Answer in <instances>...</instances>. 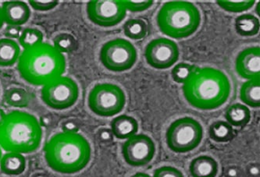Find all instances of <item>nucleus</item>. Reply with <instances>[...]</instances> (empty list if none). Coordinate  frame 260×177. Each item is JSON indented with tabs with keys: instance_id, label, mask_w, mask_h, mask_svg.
Instances as JSON below:
<instances>
[{
	"instance_id": "nucleus-39",
	"label": "nucleus",
	"mask_w": 260,
	"mask_h": 177,
	"mask_svg": "<svg viewBox=\"0 0 260 177\" xmlns=\"http://www.w3.org/2000/svg\"><path fill=\"white\" fill-rule=\"evenodd\" d=\"M4 24V17H3L2 9L0 7V30L3 28Z\"/></svg>"
},
{
	"instance_id": "nucleus-19",
	"label": "nucleus",
	"mask_w": 260,
	"mask_h": 177,
	"mask_svg": "<svg viewBox=\"0 0 260 177\" xmlns=\"http://www.w3.org/2000/svg\"><path fill=\"white\" fill-rule=\"evenodd\" d=\"M224 117L232 127H243L250 122L251 111L246 105L235 103L228 107Z\"/></svg>"
},
{
	"instance_id": "nucleus-36",
	"label": "nucleus",
	"mask_w": 260,
	"mask_h": 177,
	"mask_svg": "<svg viewBox=\"0 0 260 177\" xmlns=\"http://www.w3.org/2000/svg\"><path fill=\"white\" fill-rule=\"evenodd\" d=\"M246 172L248 177H258L259 176V166L256 163L249 164L247 166Z\"/></svg>"
},
{
	"instance_id": "nucleus-26",
	"label": "nucleus",
	"mask_w": 260,
	"mask_h": 177,
	"mask_svg": "<svg viewBox=\"0 0 260 177\" xmlns=\"http://www.w3.org/2000/svg\"><path fill=\"white\" fill-rule=\"evenodd\" d=\"M53 47L62 53H69L78 47V43L74 36L68 33H61L53 39Z\"/></svg>"
},
{
	"instance_id": "nucleus-5",
	"label": "nucleus",
	"mask_w": 260,
	"mask_h": 177,
	"mask_svg": "<svg viewBox=\"0 0 260 177\" xmlns=\"http://www.w3.org/2000/svg\"><path fill=\"white\" fill-rule=\"evenodd\" d=\"M162 34L174 39L192 36L201 23V14L194 4L186 1H171L161 7L156 17Z\"/></svg>"
},
{
	"instance_id": "nucleus-21",
	"label": "nucleus",
	"mask_w": 260,
	"mask_h": 177,
	"mask_svg": "<svg viewBox=\"0 0 260 177\" xmlns=\"http://www.w3.org/2000/svg\"><path fill=\"white\" fill-rule=\"evenodd\" d=\"M259 20L253 14H245L235 19V30L242 37H253L259 31Z\"/></svg>"
},
{
	"instance_id": "nucleus-9",
	"label": "nucleus",
	"mask_w": 260,
	"mask_h": 177,
	"mask_svg": "<svg viewBox=\"0 0 260 177\" xmlns=\"http://www.w3.org/2000/svg\"><path fill=\"white\" fill-rule=\"evenodd\" d=\"M79 88L78 84L69 77L61 76L44 85L41 98L49 108L64 110L71 108L78 101Z\"/></svg>"
},
{
	"instance_id": "nucleus-15",
	"label": "nucleus",
	"mask_w": 260,
	"mask_h": 177,
	"mask_svg": "<svg viewBox=\"0 0 260 177\" xmlns=\"http://www.w3.org/2000/svg\"><path fill=\"white\" fill-rule=\"evenodd\" d=\"M112 133L113 136L120 140H127L139 131V123L133 117L128 115H120L112 120Z\"/></svg>"
},
{
	"instance_id": "nucleus-7",
	"label": "nucleus",
	"mask_w": 260,
	"mask_h": 177,
	"mask_svg": "<svg viewBox=\"0 0 260 177\" xmlns=\"http://www.w3.org/2000/svg\"><path fill=\"white\" fill-rule=\"evenodd\" d=\"M125 104V93L112 83L98 84L88 94V108L99 117H114L123 110Z\"/></svg>"
},
{
	"instance_id": "nucleus-35",
	"label": "nucleus",
	"mask_w": 260,
	"mask_h": 177,
	"mask_svg": "<svg viewBox=\"0 0 260 177\" xmlns=\"http://www.w3.org/2000/svg\"><path fill=\"white\" fill-rule=\"evenodd\" d=\"M224 177H242V170L237 165H230L225 169Z\"/></svg>"
},
{
	"instance_id": "nucleus-30",
	"label": "nucleus",
	"mask_w": 260,
	"mask_h": 177,
	"mask_svg": "<svg viewBox=\"0 0 260 177\" xmlns=\"http://www.w3.org/2000/svg\"><path fill=\"white\" fill-rule=\"evenodd\" d=\"M28 4L33 10L41 12H46L57 7L59 1L56 0H29Z\"/></svg>"
},
{
	"instance_id": "nucleus-10",
	"label": "nucleus",
	"mask_w": 260,
	"mask_h": 177,
	"mask_svg": "<svg viewBox=\"0 0 260 177\" xmlns=\"http://www.w3.org/2000/svg\"><path fill=\"white\" fill-rule=\"evenodd\" d=\"M86 12L93 24L103 27L117 25L127 15L121 0H91L87 4Z\"/></svg>"
},
{
	"instance_id": "nucleus-8",
	"label": "nucleus",
	"mask_w": 260,
	"mask_h": 177,
	"mask_svg": "<svg viewBox=\"0 0 260 177\" xmlns=\"http://www.w3.org/2000/svg\"><path fill=\"white\" fill-rule=\"evenodd\" d=\"M100 59L108 70L124 72L132 69L137 62V49L126 39H112L102 46Z\"/></svg>"
},
{
	"instance_id": "nucleus-40",
	"label": "nucleus",
	"mask_w": 260,
	"mask_h": 177,
	"mask_svg": "<svg viewBox=\"0 0 260 177\" xmlns=\"http://www.w3.org/2000/svg\"><path fill=\"white\" fill-rule=\"evenodd\" d=\"M6 115H7V114H6L5 112H4L2 109H0V124H1L3 120L5 118Z\"/></svg>"
},
{
	"instance_id": "nucleus-29",
	"label": "nucleus",
	"mask_w": 260,
	"mask_h": 177,
	"mask_svg": "<svg viewBox=\"0 0 260 177\" xmlns=\"http://www.w3.org/2000/svg\"><path fill=\"white\" fill-rule=\"evenodd\" d=\"M121 3L127 11L136 13L149 10L154 2L151 0H121Z\"/></svg>"
},
{
	"instance_id": "nucleus-24",
	"label": "nucleus",
	"mask_w": 260,
	"mask_h": 177,
	"mask_svg": "<svg viewBox=\"0 0 260 177\" xmlns=\"http://www.w3.org/2000/svg\"><path fill=\"white\" fill-rule=\"evenodd\" d=\"M123 34L132 40H142L147 36V24L141 19H130L123 26Z\"/></svg>"
},
{
	"instance_id": "nucleus-14",
	"label": "nucleus",
	"mask_w": 260,
	"mask_h": 177,
	"mask_svg": "<svg viewBox=\"0 0 260 177\" xmlns=\"http://www.w3.org/2000/svg\"><path fill=\"white\" fill-rule=\"evenodd\" d=\"M1 9L4 23L7 25L21 27L30 17V8L23 1H6Z\"/></svg>"
},
{
	"instance_id": "nucleus-6",
	"label": "nucleus",
	"mask_w": 260,
	"mask_h": 177,
	"mask_svg": "<svg viewBox=\"0 0 260 177\" xmlns=\"http://www.w3.org/2000/svg\"><path fill=\"white\" fill-rule=\"evenodd\" d=\"M203 138L201 123L192 117H182L173 122L166 133V142L172 152L188 153L199 147Z\"/></svg>"
},
{
	"instance_id": "nucleus-41",
	"label": "nucleus",
	"mask_w": 260,
	"mask_h": 177,
	"mask_svg": "<svg viewBox=\"0 0 260 177\" xmlns=\"http://www.w3.org/2000/svg\"><path fill=\"white\" fill-rule=\"evenodd\" d=\"M31 177H49L46 174L42 173V172H38V173L34 174Z\"/></svg>"
},
{
	"instance_id": "nucleus-16",
	"label": "nucleus",
	"mask_w": 260,
	"mask_h": 177,
	"mask_svg": "<svg viewBox=\"0 0 260 177\" xmlns=\"http://www.w3.org/2000/svg\"><path fill=\"white\" fill-rule=\"evenodd\" d=\"M217 162L209 155H200L194 158L189 165L192 177H216L218 173Z\"/></svg>"
},
{
	"instance_id": "nucleus-4",
	"label": "nucleus",
	"mask_w": 260,
	"mask_h": 177,
	"mask_svg": "<svg viewBox=\"0 0 260 177\" xmlns=\"http://www.w3.org/2000/svg\"><path fill=\"white\" fill-rule=\"evenodd\" d=\"M43 140V127L32 114L10 112L0 124V148L8 152L29 154L36 152Z\"/></svg>"
},
{
	"instance_id": "nucleus-28",
	"label": "nucleus",
	"mask_w": 260,
	"mask_h": 177,
	"mask_svg": "<svg viewBox=\"0 0 260 177\" xmlns=\"http://www.w3.org/2000/svg\"><path fill=\"white\" fill-rule=\"evenodd\" d=\"M196 69L197 66L194 65L181 62L174 66L171 71V76L174 82L184 85L191 78Z\"/></svg>"
},
{
	"instance_id": "nucleus-17",
	"label": "nucleus",
	"mask_w": 260,
	"mask_h": 177,
	"mask_svg": "<svg viewBox=\"0 0 260 177\" xmlns=\"http://www.w3.org/2000/svg\"><path fill=\"white\" fill-rule=\"evenodd\" d=\"M21 54L18 43L12 39H0V67H10L18 62Z\"/></svg>"
},
{
	"instance_id": "nucleus-23",
	"label": "nucleus",
	"mask_w": 260,
	"mask_h": 177,
	"mask_svg": "<svg viewBox=\"0 0 260 177\" xmlns=\"http://www.w3.org/2000/svg\"><path fill=\"white\" fill-rule=\"evenodd\" d=\"M4 101L14 108H25L30 102V95L24 88H11L4 93Z\"/></svg>"
},
{
	"instance_id": "nucleus-13",
	"label": "nucleus",
	"mask_w": 260,
	"mask_h": 177,
	"mask_svg": "<svg viewBox=\"0 0 260 177\" xmlns=\"http://www.w3.org/2000/svg\"><path fill=\"white\" fill-rule=\"evenodd\" d=\"M235 68L238 75L244 79L248 81L259 78V47H250L242 51L237 56Z\"/></svg>"
},
{
	"instance_id": "nucleus-3",
	"label": "nucleus",
	"mask_w": 260,
	"mask_h": 177,
	"mask_svg": "<svg viewBox=\"0 0 260 177\" xmlns=\"http://www.w3.org/2000/svg\"><path fill=\"white\" fill-rule=\"evenodd\" d=\"M66 59L53 45L43 43L24 49L20 54L17 69L20 77L30 85L44 86L63 76L66 70Z\"/></svg>"
},
{
	"instance_id": "nucleus-27",
	"label": "nucleus",
	"mask_w": 260,
	"mask_h": 177,
	"mask_svg": "<svg viewBox=\"0 0 260 177\" xmlns=\"http://www.w3.org/2000/svg\"><path fill=\"white\" fill-rule=\"evenodd\" d=\"M216 4L226 12L242 13L253 7L254 0H220Z\"/></svg>"
},
{
	"instance_id": "nucleus-12",
	"label": "nucleus",
	"mask_w": 260,
	"mask_h": 177,
	"mask_svg": "<svg viewBox=\"0 0 260 177\" xmlns=\"http://www.w3.org/2000/svg\"><path fill=\"white\" fill-rule=\"evenodd\" d=\"M155 154L153 140L145 134H135L122 146V155L127 165L142 167L152 162Z\"/></svg>"
},
{
	"instance_id": "nucleus-33",
	"label": "nucleus",
	"mask_w": 260,
	"mask_h": 177,
	"mask_svg": "<svg viewBox=\"0 0 260 177\" xmlns=\"http://www.w3.org/2000/svg\"><path fill=\"white\" fill-rule=\"evenodd\" d=\"M61 127L65 133H78L80 130V123L75 119H70L63 122Z\"/></svg>"
},
{
	"instance_id": "nucleus-22",
	"label": "nucleus",
	"mask_w": 260,
	"mask_h": 177,
	"mask_svg": "<svg viewBox=\"0 0 260 177\" xmlns=\"http://www.w3.org/2000/svg\"><path fill=\"white\" fill-rule=\"evenodd\" d=\"M209 135L212 140L217 143H226L234 138L235 132L228 122L217 120L210 125Z\"/></svg>"
},
{
	"instance_id": "nucleus-25",
	"label": "nucleus",
	"mask_w": 260,
	"mask_h": 177,
	"mask_svg": "<svg viewBox=\"0 0 260 177\" xmlns=\"http://www.w3.org/2000/svg\"><path fill=\"white\" fill-rule=\"evenodd\" d=\"M18 41L24 50L42 44L43 43V34L39 29L27 27L22 30Z\"/></svg>"
},
{
	"instance_id": "nucleus-31",
	"label": "nucleus",
	"mask_w": 260,
	"mask_h": 177,
	"mask_svg": "<svg viewBox=\"0 0 260 177\" xmlns=\"http://www.w3.org/2000/svg\"><path fill=\"white\" fill-rule=\"evenodd\" d=\"M153 177H184L181 170L173 166H162L154 171Z\"/></svg>"
},
{
	"instance_id": "nucleus-42",
	"label": "nucleus",
	"mask_w": 260,
	"mask_h": 177,
	"mask_svg": "<svg viewBox=\"0 0 260 177\" xmlns=\"http://www.w3.org/2000/svg\"><path fill=\"white\" fill-rule=\"evenodd\" d=\"M2 149H1V148H0V160H1V158H2Z\"/></svg>"
},
{
	"instance_id": "nucleus-32",
	"label": "nucleus",
	"mask_w": 260,
	"mask_h": 177,
	"mask_svg": "<svg viewBox=\"0 0 260 177\" xmlns=\"http://www.w3.org/2000/svg\"><path fill=\"white\" fill-rule=\"evenodd\" d=\"M97 140L101 145H109L113 141V133L111 130L108 128H101L99 130L96 135Z\"/></svg>"
},
{
	"instance_id": "nucleus-38",
	"label": "nucleus",
	"mask_w": 260,
	"mask_h": 177,
	"mask_svg": "<svg viewBox=\"0 0 260 177\" xmlns=\"http://www.w3.org/2000/svg\"><path fill=\"white\" fill-rule=\"evenodd\" d=\"M131 177H151L149 174L145 173V172H137V173L134 174Z\"/></svg>"
},
{
	"instance_id": "nucleus-18",
	"label": "nucleus",
	"mask_w": 260,
	"mask_h": 177,
	"mask_svg": "<svg viewBox=\"0 0 260 177\" xmlns=\"http://www.w3.org/2000/svg\"><path fill=\"white\" fill-rule=\"evenodd\" d=\"M0 169L6 175H20L26 169L25 157L22 154L7 152L1 158Z\"/></svg>"
},
{
	"instance_id": "nucleus-20",
	"label": "nucleus",
	"mask_w": 260,
	"mask_h": 177,
	"mask_svg": "<svg viewBox=\"0 0 260 177\" xmlns=\"http://www.w3.org/2000/svg\"><path fill=\"white\" fill-rule=\"evenodd\" d=\"M240 99L248 107L252 108H259V78L248 80L246 82L244 83L240 89Z\"/></svg>"
},
{
	"instance_id": "nucleus-2",
	"label": "nucleus",
	"mask_w": 260,
	"mask_h": 177,
	"mask_svg": "<svg viewBox=\"0 0 260 177\" xmlns=\"http://www.w3.org/2000/svg\"><path fill=\"white\" fill-rule=\"evenodd\" d=\"M44 152L49 167L59 173L79 172L91 160V145L78 133H56L45 145Z\"/></svg>"
},
{
	"instance_id": "nucleus-34",
	"label": "nucleus",
	"mask_w": 260,
	"mask_h": 177,
	"mask_svg": "<svg viewBox=\"0 0 260 177\" xmlns=\"http://www.w3.org/2000/svg\"><path fill=\"white\" fill-rule=\"evenodd\" d=\"M22 30V27H21L8 25L4 30V34H5L7 39L14 40L15 39H19Z\"/></svg>"
},
{
	"instance_id": "nucleus-37",
	"label": "nucleus",
	"mask_w": 260,
	"mask_h": 177,
	"mask_svg": "<svg viewBox=\"0 0 260 177\" xmlns=\"http://www.w3.org/2000/svg\"><path fill=\"white\" fill-rule=\"evenodd\" d=\"M39 121L42 127H48L52 123V120H51L50 117H49V116H43Z\"/></svg>"
},
{
	"instance_id": "nucleus-11",
	"label": "nucleus",
	"mask_w": 260,
	"mask_h": 177,
	"mask_svg": "<svg viewBox=\"0 0 260 177\" xmlns=\"http://www.w3.org/2000/svg\"><path fill=\"white\" fill-rule=\"evenodd\" d=\"M178 45L167 38L153 39L145 49V60L151 67L157 69H169L179 59Z\"/></svg>"
},
{
	"instance_id": "nucleus-1",
	"label": "nucleus",
	"mask_w": 260,
	"mask_h": 177,
	"mask_svg": "<svg viewBox=\"0 0 260 177\" xmlns=\"http://www.w3.org/2000/svg\"><path fill=\"white\" fill-rule=\"evenodd\" d=\"M231 83L223 71L213 67L199 68L182 87L186 101L203 111L216 110L228 101Z\"/></svg>"
}]
</instances>
